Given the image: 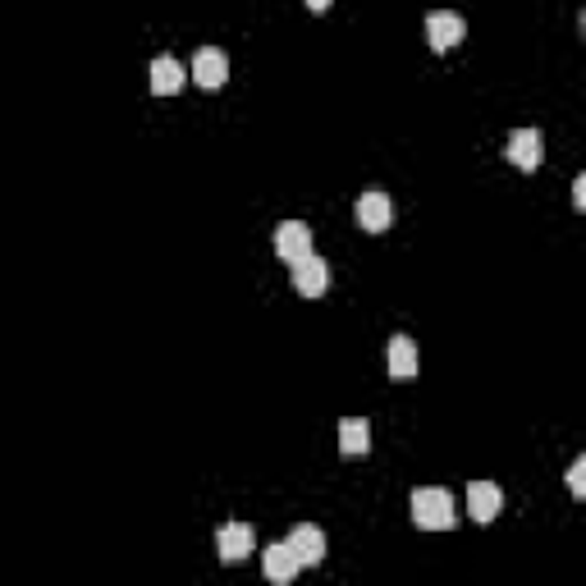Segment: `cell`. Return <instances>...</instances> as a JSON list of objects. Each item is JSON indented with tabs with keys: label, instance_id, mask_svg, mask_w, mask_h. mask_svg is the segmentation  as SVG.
Wrapping results in <instances>:
<instances>
[{
	"label": "cell",
	"instance_id": "1",
	"mask_svg": "<svg viewBox=\"0 0 586 586\" xmlns=\"http://www.w3.org/2000/svg\"><path fill=\"white\" fill-rule=\"evenodd\" d=\"M413 522L422 532H449L458 522V509H454V495L445 486H422L413 490Z\"/></svg>",
	"mask_w": 586,
	"mask_h": 586
},
{
	"label": "cell",
	"instance_id": "2",
	"mask_svg": "<svg viewBox=\"0 0 586 586\" xmlns=\"http://www.w3.org/2000/svg\"><path fill=\"white\" fill-rule=\"evenodd\" d=\"M188 78H193L197 87H207V92L225 87L229 83V55L216 51V46H202V51L193 55V65H188Z\"/></svg>",
	"mask_w": 586,
	"mask_h": 586
},
{
	"label": "cell",
	"instance_id": "3",
	"mask_svg": "<svg viewBox=\"0 0 586 586\" xmlns=\"http://www.w3.org/2000/svg\"><path fill=\"white\" fill-rule=\"evenodd\" d=\"M504 156H509V165H518L522 174L541 170V161H545L541 133H536V129H513V133H509V147H504Z\"/></svg>",
	"mask_w": 586,
	"mask_h": 586
},
{
	"label": "cell",
	"instance_id": "4",
	"mask_svg": "<svg viewBox=\"0 0 586 586\" xmlns=\"http://www.w3.org/2000/svg\"><path fill=\"white\" fill-rule=\"evenodd\" d=\"M463 37H467L463 14H454V10L426 14V42H431V51H454Z\"/></svg>",
	"mask_w": 586,
	"mask_h": 586
},
{
	"label": "cell",
	"instance_id": "5",
	"mask_svg": "<svg viewBox=\"0 0 586 586\" xmlns=\"http://www.w3.org/2000/svg\"><path fill=\"white\" fill-rule=\"evenodd\" d=\"M293 293H303V298H321L330 289V266L316 252H307L303 261H293Z\"/></svg>",
	"mask_w": 586,
	"mask_h": 586
},
{
	"label": "cell",
	"instance_id": "6",
	"mask_svg": "<svg viewBox=\"0 0 586 586\" xmlns=\"http://www.w3.org/2000/svg\"><path fill=\"white\" fill-rule=\"evenodd\" d=\"M500 509H504V490L495 486V481H472L467 486V518L472 522H495L500 518Z\"/></svg>",
	"mask_w": 586,
	"mask_h": 586
},
{
	"label": "cell",
	"instance_id": "7",
	"mask_svg": "<svg viewBox=\"0 0 586 586\" xmlns=\"http://www.w3.org/2000/svg\"><path fill=\"white\" fill-rule=\"evenodd\" d=\"M307 252H312V229H307L303 220H284V225L275 229V257H280L284 266H293V261H303Z\"/></svg>",
	"mask_w": 586,
	"mask_h": 586
},
{
	"label": "cell",
	"instance_id": "8",
	"mask_svg": "<svg viewBox=\"0 0 586 586\" xmlns=\"http://www.w3.org/2000/svg\"><path fill=\"white\" fill-rule=\"evenodd\" d=\"M353 216H358V225L367 229V234H385V229L394 225V202L385 193H362Z\"/></svg>",
	"mask_w": 586,
	"mask_h": 586
},
{
	"label": "cell",
	"instance_id": "9",
	"mask_svg": "<svg viewBox=\"0 0 586 586\" xmlns=\"http://www.w3.org/2000/svg\"><path fill=\"white\" fill-rule=\"evenodd\" d=\"M289 550L298 554V564H303V568L326 564V532H321V527H312V522H303V527H293V532H289Z\"/></svg>",
	"mask_w": 586,
	"mask_h": 586
},
{
	"label": "cell",
	"instance_id": "10",
	"mask_svg": "<svg viewBox=\"0 0 586 586\" xmlns=\"http://www.w3.org/2000/svg\"><path fill=\"white\" fill-rule=\"evenodd\" d=\"M261 573L271 577L275 586H284V582H293V577L303 573V564H298V554L289 550V541H275V545H266V554H261Z\"/></svg>",
	"mask_w": 586,
	"mask_h": 586
},
{
	"label": "cell",
	"instance_id": "11",
	"mask_svg": "<svg viewBox=\"0 0 586 586\" xmlns=\"http://www.w3.org/2000/svg\"><path fill=\"white\" fill-rule=\"evenodd\" d=\"M216 554H220V564H243V559L252 554V527H243V522L220 527L216 532Z\"/></svg>",
	"mask_w": 586,
	"mask_h": 586
},
{
	"label": "cell",
	"instance_id": "12",
	"mask_svg": "<svg viewBox=\"0 0 586 586\" xmlns=\"http://www.w3.org/2000/svg\"><path fill=\"white\" fill-rule=\"evenodd\" d=\"M184 65L174 60V55H156L152 60V74H147V87H152L156 97H174V92H184Z\"/></svg>",
	"mask_w": 586,
	"mask_h": 586
},
{
	"label": "cell",
	"instance_id": "13",
	"mask_svg": "<svg viewBox=\"0 0 586 586\" xmlns=\"http://www.w3.org/2000/svg\"><path fill=\"white\" fill-rule=\"evenodd\" d=\"M339 449H344L348 458L371 454V426H367V417H344V422H339Z\"/></svg>",
	"mask_w": 586,
	"mask_h": 586
},
{
	"label": "cell",
	"instance_id": "14",
	"mask_svg": "<svg viewBox=\"0 0 586 586\" xmlns=\"http://www.w3.org/2000/svg\"><path fill=\"white\" fill-rule=\"evenodd\" d=\"M390 376L394 380H413L417 376V344L408 335L390 339Z\"/></svg>",
	"mask_w": 586,
	"mask_h": 586
},
{
	"label": "cell",
	"instance_id": "15",
	"mask_svg": "<svg viewBox=\"0 0 586 586\" xmlns=\"http://www.w3.org/2000/svg\"><path fill=\"white\" fill-rule=\"evenodd\" d=\"M568 490H573V500L586 495V458H573V467H568Z\"/></svg>",
	"mask_w": 586,
	"mask_h": 586
},
{
	"label": "cell",
	"instance_id": "16",
	"mask_svg": "<svg viewBox=\"0 0 586 586\" xmlns=\"http://www.w3.org/2000/svg\"><path fill=\"white\" fill-rule=\"evenodd\" d=\"M573 207L577 211L586 207V174H582V179H573Z\"/></svg>",
	"mask_w": 586,
	"mask_h": 586
},
{
	"label": "cell",
	"instance_id": "17",
	"mask_svg": "<svg viewBox=\"0 0 586 586\" xmlns=\"http://www.w3.org/2000/svg\"><path fill=\"white\" fill-rule=\"evenodd\" d=\"M330 5H335V0H307V10H312V14H326Z\"/></svg>",
	"mask_w": 586,
	"mask_h": 586
}]
</instances>
